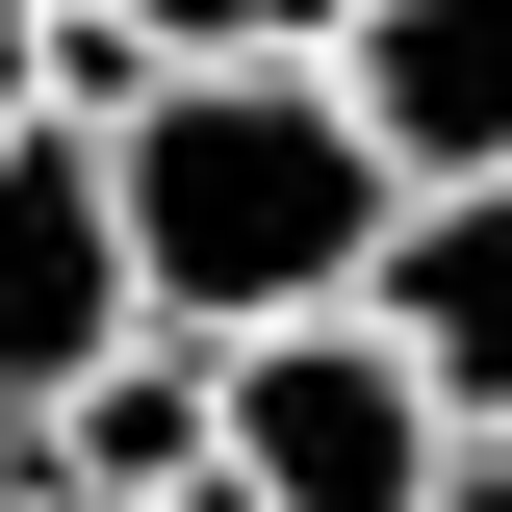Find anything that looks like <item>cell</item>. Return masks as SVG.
<instances>
[{
  "label": "cell",
  "mask_w": 512,
  "mask_h": 512,
  "mask_svg": "<svg viewBox=\"0 0 512 512\" xmlns=\"http://www.w3.org/2000/svg\"><path fill=\"white\" fill-rule=\"evenodd\" d=\"M333 103H359V154L410 205L512 180V0H359V26H333Z\"/></svg>",
  "instance_id": "277c9868"
},
{
  "label": "cell",
  "mask_w": 512,
  "mask_h": 512,
  "mask_svg": "<svg viewBox=\"0 0 512 512\" xmlns=\"http://www.w3.org/2000/svg\"><path fill=\"white\" fill-rule=\"evenodd\" d=\"M436 384L384 359L359 308L333 333H256L231 359V410H205V512H436Z\"/></svg>",
  "instance_id": "7a4b0ae2"
},
{
  "label": "cell",
  "mask_w": 512,
  "mask_h": 512,
  "mask_svg": "<svg viewBox=\"0 0 512 512\" xmlns=\"http://www.w3.org/2000/svg\"><path fill=\"white\" fill-rule=\"evenodd\" d=\"M205 410H231V359L128 333V359L52 410V436H26V487H52V512H205Z\"/></svg>",
  "instance_id": "8992f818"
},
{
  "label": "cell",
  "mask_w": 512,
  "mask_h": 512,
  "mask_svg": "<svg viewBox=\"0 0 512 512\" xmlns=\"http://www.w3.org/2000/svg\"><path fill=\"white\" fill-rule=\"evenodd\" d=\"M0 128H52V0H0Z\"/></svg>",
  "instance_id": "ba28073f"
},
{
  "label": "cell",
  "mask_w": 512,
  "mask_h": 512,
  "mask_svg": "<svg viewBox=\"0 0 512 512\" xmlns=\"http://www.w3.org/2000/svg\"><path fill=\"white\" fill-rule=\"evenodd\" d=\"M128 231H103V154H77V128H0V461L52 436L77 384L128 359Z\"/></svg>",
  "instance_id": "3957f363"
},
{
  "label": "cell",
  "mask_w": 512,
  "mask_h": 512,
  "mask_svg": "<svg viewBox=\"0 0 512 512\" xmlns=\"http://www.w3.org/2000/svg\"><path fill=\"white\" fill-rule=\"evenodd\" d=\"M103 26H154L180 77H333V26H359V0H103Z\"/></svg>",
  "instance_id": "52a82bcc"
},
{
  "label": "cell",
  "mask_w": 512,
  "mask_h": 512,
  "mask_svg": "<svg viewBox=\"0 0 512 512\" xmlns=\"http://www.w3.org/2000/svg\"><path fill=\"white\" fill-rule=\"evenodd\" d=\"M436 512H512V436H461V461H436Z\"/></svg>",
  "instance_id": "9c48e42d"
},
{
  "label": "cell",
  "mask_w": 512,
  "mask_h": 512,
  "mask_svg": "<svg viewBox=\"0 0 512 512\" xmlns=\"http://www.w3.org/2000/svg\"><path fill=\"white\" fill-rule=\"evenodd\" d=\"M359 333L436 384V436H512V180H461V205H384V256H359Z\"/></svg>",
  "instance_id": "5b68a950"
},
{
  "label": "cell",
  "mask_w": 512,
  "mask_h": 512,
  "mask_svg": "<svg viewBox=\"0 0 512 512\" xmlns=\"http://www.w3.org/2000/svg\"><path fill=\"white\" fill-rule=\"evenodd\" d=\"M384 154L333 77H154V128H103V231H128V308L180 359H256V333H333L384 256Z\"/></svg>",
  "instance_id": "6da1fadb"
},
{
  "label": "cell",
  "mask_w": 512,
  "mask_h": 512,
  "mask_svg": "<svg viewBox=\"0 0 512 512\" xmlns=\"http://www.w3.org/2000/svg\"><path fill=\"white\" fill-rule=\"evenodd\" d=\"M0 512H52V487H26V461H0Z\"/></svg>",
  "instance_id": "30bf717a"
}]
</instances>
